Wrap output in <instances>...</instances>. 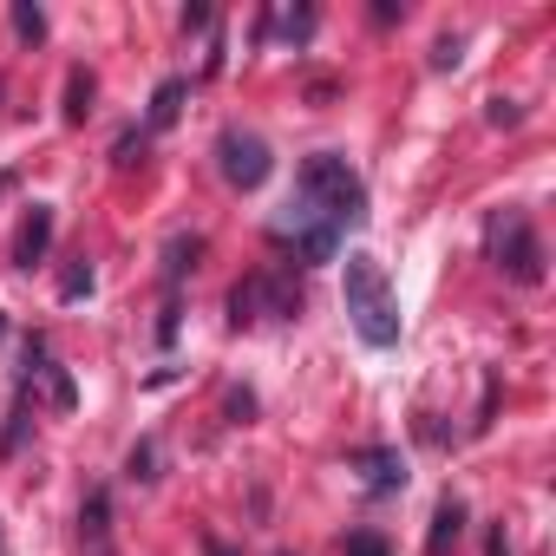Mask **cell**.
<instances>
[{"mask_svg":"<svg viewBox=\"0 0 556 556\" xmlns=\"http://www.w3.org/2000/svg\"><path fill=\"white\" fill-rule=\"evenodd\" d=\"M8 190H14V170H0V197H8Z\"/></svg>","mask_w":556,"mask_h":556,"instance_id":"26","label":"cell"},{"mask_svg":"<svg viewBox=\"0 0 556 556\" xmlns=\"http://www.w3.org/2000/svg\"><path fill=\"white\" fill-rule=\"evenodd\" d=\"M354 471H367V491H374V497H387V491L406 484V458H400L393 445H367V452H354Z\"/></svg>","mask_w":556,"mask_h":556,"instance_id":"7","label":"cell"},{"mask_svg":"<svg viewBox=\"0 0 556 556\" xmlns=\"http://www.w3.org/2000/svg\"><path fill=\"white\" fill-rule=\"evenodd\" d=\"M125 478H131V484H151V478H157V445H151V439H138V445H131Z\"/></svg>","mask_w":556,"mask_h":556,"instance_id":"13","label":"cell"},{"mask_svg":"<svg viewBox=\"0 0 556 556\" xmlns=\"http://www.w3.org/2000/svg\"><path fill=\"white\" fill-rule=\"evenodd\" d=\"M216 170H223V184H236V190H255L268 170H275V157H268V144L255 138V131H223L216 138Z\"/></svg>","mask_w":556,"mask_h":556,"instance_id":"5","label":"cell"},{"mask_svg":"<svg viewBox=\"0 0 556 556\" xmlns=\"http://www.w3.org/2000/svg\"><path fill=\"white\" fill-rule=\"evenodd\" d=\"M484 556H510V536H504V523L491 530V543H484Z\"/></svg>","mask_w":556,"mask_h":556,"instance_id":"25","label":"cell"},{"mask_svg":"<svg viewBox=\"0 0 556 556\" xmlns=\"http://www.w3.org/2000/svg\"><path fill=\"white\" fill-rule=\"evenodd\" d=\"M92 92H99V79H92L86 66H73V79H66V125H86V112H92Z\"/></svg>","mask_w":556,"mask_h":556,"instance_id":"12","label":"cell"},{"mask_svg":"<svg viewBox=\"0 0 556 556\" xmlns=\"http://www.w3.org/2000/svg\"><path fill=\"white\" fill-rule=\"evenodd\" d=\"M302 315V282L282 268H255L229 289V328H255V321H295Z\"/></svg>","mask_w":556,"mask_h":556,"instance_id":"3","label":"cell"},{"mask_svg":"<svg viewBox=\"0 0 556 556\" xmlns=\"http://www.w3.org/2000/svg\"><path fill=\"white\" fill-rule=\"evenodd\" d=\"M47 374V400L60 406V413H73V400H79V387H73V374L66 367H40Z\"/></svg>","mask_w":556,"mask_h":556,"instance_id":"14","label":"cell"},{"mask_svg":"<svg viewBox=\"0 0 556 556\" xmlns=\"http://www.w3.org/2000/svg\"><path fill=\"white\" fill-rule=\"evenodd\" d=\"M295 203H302L308 216H321V223L348 229V223H361V216H367V184H361V170H354L348 157L315 151V157L302 164V177H295Z\"/></svg>","mask_w":556,"mask_h":556,"instance_id":"2","label":"cell"},{"mask_svg":"<svg viewBox=\"0 0 556 556\" xmlns=\"http://www.w3.org/2000/svg\"><path fill=\"white\" fill-rule=\"evenodd\" d=\"M144 138H151V131H125L112 157H118V164H138V157H144Z\"/></svg>","mask_w":556,"mask_h":556,"instance_id":"22","label":"cell"},{"mask_svg":"<svg viewBox=\"0 0 556 556\" xmlns=\"http://www.w3.org/2000/svg\"><path fill=\"white\" fill-rule=\"evenodd\" d=\"M0 556H8V543H0Z\"/></svg>","mask_w":556,"mask_h":556,"instance_id":"28","label":"cell"},{"mask_svg":"<svg viewBox=\"0 0 556 556\" xmlns=\"http://www.w3.org/2000/svg\"><path fill=\"white\" fill-rule=\"evenodd\" d=\"M484 118L504 131V125H517V118H523V105H517V99H491V112H484Z\"/></svg>","mask_w":556,"mask_h":556,"instance_id":"21","label":"cell"},{"mask_svg":"<svg viewBox=\"0 0 556 556\" xmlns=\"http://www.w3.org/2000/svg\"><path fill=\"white\" fill-rule=\"evenodd\" d=\"M47 249H53V203H34V216L14 236V262L34 268V262H47Z\"/></svg>","mask_w":556,"mask_h":556,"instance_id":"8","label":"cell"},{"mask_svg":"<svg viewBox=\"0 0 556 556\" xmlns=\"http://www.w3.org/2000/svg\"><path fill=\"white\" fill-rule=\"evenodd\" d=\"M203 27H210V8L197 0V8H184V34H203Z\"/></svg>","mask_w":556,"mask_h":556,"instance_id":"23","label":"cell"},{"mask_svg":"<svg viewBox=\"0 0 556 556\" xmlns=\"http://www.w3.org/2000/svg\"><path fill=\"white\" fill-rule=\"evenodd\" d=\"M282 34H289V47H308V40H315V8H295V14L282 21Z\"/></svg>","mask_w":556,"mask_h":556,"instance_id":"17","label":"cell"},{"mask_svg":"<svg viewBox=\"0 0 556 556\" xmlns=\"http://www.w3.org/2000/svg\"><path fill=\"white\" fill-rule=\"evenodd\" d=\"M79 556H118L112 549V491L105 484L86 491V504H79Z\"/></svg>","mask_w":556,"mask_h":556,"instance_id":"6","label":"cell"},{"mask_svg":"<svg viewBox=\"0 0 556 556\" xmlns=\"http://www.w3.org/2000/svg\"><path fill=\"white\" fill-rule=\"evenodd\" d=\"M458 60H465V40H458V34H445V40L432 47V73H452Z\"/></svg>","mask_w":556,"mask_h":556,"instance_id":"18","label":"cell"},{"mask_svg":"<svg viewBox=\"0 0 556 556\" xmlns=\"http://www.w3.org/2000/svg\"><path fill=\"white\" fill-rule=\"evenodd\" d=\"M0 328H8V321H0Z\"/></svg>","mask_w":556,"mask_h":556,"instance_id":"29","label":"cell"},{"mask_svg":"<svg viewBox=\"0 0 556 556\" xmlns=\"http://www.w3.org/2000/svg\"><path fill=\"white\" fill-rule=\"evenodd\" d=\"M184 92H190L184 79H164V86L151 92V112H144V131H170V125H177V112H184Z\"/></svg>","mask_w":556,"mask_h":556,"instance_id":"10","label":"cell"},{"mask_svg":"<svg viewBox=\"0 0 556 556\" xmlns=\"http://www.w3.org/2000/svg\"><path fill=\"white\" fill-rule=\"evenodd\" d=\"M197 255H203V236H170V249H164V282L170 289L184 282V268H197Z\"/></svg>","mask_w":556,"mask_h":556,"instance_id":"11","label":"cell"},{"mask_svg":"<svg viewBox=\"0 0 556 556\" xmlns=\"http://www.w3.org/2000/svg\"><path fill=\"white\" fill-rule=\"evenodd\" d=\"M210 556H236V549H229V543H210Z\"/></svg>","mask_w":556,"mask_h":556,"instance_id":"27","label":"cell"},{"mask_svg":"<svg viewBox=\"0 0 556 556\" xmlns=\"http://www.w3.org/2000/svg\"><path fill=\"white\" fill-rule=\"evenodd\" d=\"M14 34L21 40H47V14L34 8V0H14Z\"/></svg>","mask_w":556,"mask_h":556,"instance_id":"15","label":"cell"},{"mask_svg":"<svg viewBox=\"0 0 556 556\" xmlns=\"http://www.w3.org/2000/svg\"><path fill=\"white\" fill-rule=\"evenodd\" d=\"M491 262L510 275V282H523V289H536L543 282V242H536V229H530V216L523 210H504L497 223H491Z\"/></svg>","mask_w":556,"mask_h":556,"instance_id":"4","label":"cell"},{"mask_svg":"<svg viewBox=\"0 0 556 556\" xmlns=\"http://www.w3.org/2000/svg\"><path fill=\"white\" fill-rule=\"evenodd\" d=\"M255 413V393H229V419H249Z\"/></svg>","mask_w":556,"mask_h":556,"instance_id":"24","label":"cell"},{"mask_svg":"<svg viewBox=\"0 0 556 556\" xmlns=\"http://www.w3.org/2000/svg\"><path fill=\"white\" fill-rule=\"evenodd\" d=\"M21 445H27V400H21V406L8 413V432H0V452H8V458H14Z\"/></svg>","mask_w":556,"mask_h":556,"instance_id":"16","label":"cell"},{"mask_svg":"<svg viewBox=\"0 0 556 556\" xmlns=\"http://www.w3.org/2000/svg\"><path fill=\"white\" fill-rule=\"evenodd\" d=\"M458 536H465V504H458V497H439V510H432V536H426V556H445Z\"/></svg>","mask_w":556,"mask_h":556,"instance_id":"9","label":"cell"},{"mask_svg":"<svg viewBox=\"0 0 556 556\" xmlns=\"http://www.w3.org/2000/svg\"><path fill=\"white\" fill-rule=\"evenodd\" d=\"M60 295H66V302H79V295H92V262H79V268H66V282H60Z\"/></svg>","mask_w":556,"mask_h":556,"instance_id":"20","label":"cell"},{"mask_svg":"<svg viewBox=\"0 0 556 556\" xmlns=\"http://www.w3.org/2000/svg\"><path fill=\"white\" fill-rule=\"evenodd\" d=\"M341 549H348V556H393L374 530H348V543H341Z\"/></svg>","mask_w":556,"mask_h":556,"instance_id":"19","label":"cell"},{"mask_svg":"<svg viewBox=\"0 0 556 556\" xmlns=\"http://www.w3.org/2000/svg\"><path fill=\"white\" fill-rule=\"evenodd\" d=\"M341 295H348V321L367 348H393L400 341V295L387 282V262L354 249L348 255V275H341Z\"/></svg>","mask_w":556,"mask_h":556,"instance_id":"1","label":"cell"}]
</instances>
